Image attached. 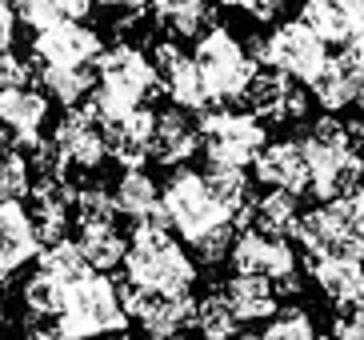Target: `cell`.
Listing matches in <instances>:
<instances>
[{
    "label": "cell",
    "instance_id": "1",
    "mask_svg": "<svg viewBox=\"0 0 364 340\" xmlns=\"http://www.w3.org/2000/svg\"><path fill=\"white\" fill-rule=\"evenodd\" d=\"M120 268H124V285L149 288V292H161V297L193 292L196 277H200V265L193 260V253L176 245V236L168 228H156V224L132 228Z\"/></svg>",
    "mask_w": 364,
    "mask_h": 340
},
{
    "label": "cell",
    "instance_id": "2",
    "mask_svg": "<svg viewBox=\"0 0 364 340\" xmlns=\"http://www.w3.org/2000/svg\"><path fill=\"white\" fill-rule=\"evenodd\" d=\"M92 73H97V85H92L85 105L92 108V117L100 124L124 117V112H132L140 105H149L152 92L161 88V76H156L152 56H144L132 44H112V48H105L97 56V64H92Z\"/></svg>",
    "mask_w": 364,
    "mask_h": 340
},
{
    "label": "cell",
    "instance_id": "3",
    "mask_svg": "<svg viewBox=\"0 0 364 340\" xmlns=\"http://www.w3.org/2000/svg\"><path fill=\"white\" fill-rule=\"evenodd\" d=\"M129 312L120 300L117 280L88 272L85 280L68 285L65 292V309L53 317V332L60 340H97V336H120L129 332Z\"/></svg>",
    "mask_w": 364,
    "mask_h": 340
},
{
    "label": "cell",
    "instance_id": "4",
    "mask_svg": "<svg viewBox=\"0 0 364 340\" xmlns=\"http://www.w3.org/2000/svg\"><path fill=\"white\" fill-rule=\"evenodd\" d=\"M196 132H200V152L208 160V169H248L268 140L264 120L252 108H228V105L200 108Z\"/></svg>",
    "mask_w": 364,
    "mask_h": 340
},
{
    "label": "cell",
    "instance_id": "5",
    "mask_svg": "<svg viewBox=\"0 0 364 340\" xmlns=\"http://www.w3.org/2000/svg\"><path fill=\"white\" fill-rule=\"evenodd\" d=\"M161 204H164V213H168L172 233H181L184 245H193L196 236L213 233V228L232 224V208H225V204L216 201L213 192H208L204 172L188 169V164H172L168 169V176L161 184Z\"/></svg>",
    "mask_w": 364,
    "mask_h": 340
},
{
    "label": "cell",
    "instance_id": "6",
    "mask_svg": "<svg viewBox=\"0 0 364 340\" xmlns=\"http://www.w3.org/2000/svg\"><path fill=\"white\" fill-rule=\"evenodd\" d=\"M193 60L204 76V88H208V100L213 105H236V100H245L248 80L260 68L257 56L245 53V44L236 41L228 28H220V24H208L196 36Z\"/></svg>",
    "mask_w": 364,
    "mask_h": 340
},
{
    "label": "cell",
    "instance_id": "7",
    "mask_svg": "<svg viewBox=\"0 0 364 340\" xmlns=\"http://www.w3.org/2000/svg\"><path fill=\"white\" fill-rule=\"evenodd\" d=\"M292 236L309 256H356V260L364 256V216L353 196L321 201V208L296 221Z\"/></svg>",
    "mask_w": 364,
    "mask_h": 340
},
{
    "label": "cell",
    "instance_id": "8",
    "mask_svg": "<svg viewBox=\"0 0 364 340\" xmlns=\"http://www.w3.org/2000/svg\"><path fill=\"white\" fill-rule=\"evenodd\" d=\"M252 56L264 68H277V73L292 76L300 85H309L312 76L324 68V60H328V44L304 21H284L268 32L264 41L252 44Z\"/></svg>",
    "mask_w": 364,
    "mask_h": 340
},
{
    "label": "cell",
    "instance_id": "9",
    "mask_svg": "<svg viewBox=\"0 0 364 340\" xmlns=\"http://www.w3.org/2000/svg\"><path fill=\"white\" fill-rule=\"evenodd\" d=\"M300 152H304V164H309V192L316 201L356 192V184L364 176V156L356 152V144H328V140L304 132Z\"/></svg>",
    "mask_w": 364,
    "mask_h": 340
},
{
    "label": "cell",
    "instance_id": "10",
    "mask_svg": "<svg viewBox=\"0 0 364 340\" xmlns=\"http://www.w3.org/2000/svg\"><path fill=\"white\" fill-rule=\"evenodd\" d=\"M120 300H124L129 320H136L149 340H176L184 329H193V309H196L193 292L161 297V292H149V288L120 285Z\"/></svg>",
    "mask_w": 364,
    "mask_h": 340
},
{
    "label": "cell",
    "instance_id": "11",
    "mask_svg": "<svg viewBox=\"0 0 364 340\" xmlns=\"http://www.w3.org/2000/svg\"><path fill=\"white\" fill-rule=\"evenodd\" d=\"M53 144L60 152L68 172H97L108 160V144H105V128L92 117V108L73 105L65 117L53 128Z\"/></svg>",
    "mask_w": 364,
    "mask_h": 340
},
{
    "label": "cell",
    "instance_id": "12",
    "mask_svg": "<svg viewBox=\"0 0 364 340\" xmlns=\"http://www.w3.org/2000/svg\"><path fill=\"white\" fill-rule=\"evenodd\" d=\"M245 105L257 112L260 120H277V124H292V120L309 117V92L300 88V80L277 73V68H257L245 88Z\"/></svg>",
    "mask_w": 364,
    "mask_h": 340
},
{
    "label": "cell",
    "instance_id": "13",
    "mask_svg": "<svg viewBox=\"0 0 364 340\" xmlns=\"http://www.w3.org/2000/svg\"><path fill=\"white\" fill-rule=\"evenodd\" d=\"M100 53H105V41L85 21H60L33 36L36 64H97Z\"/></svg>",
    "mask_w": 364,
    "mask_h": 340
},
{
    "label": "cell",
    "instance_id": "14",
    "mask_svg": "<svg viewBox=\"0 0 364 340\" xmlns=\"http://www.w3.org/2000/svg\"><path fill=\"white\" fill-rule=\"evenodd\" d=\"M152 64H156V76H161L164 96H168L176 108H184V112H200V108L213 105L196 60L193 56H184L172 41H161L156 48H152Z\"/></svg>",
    "mask_w": 364,
    "mask_h": 340
},
{
    "label": "cell",
    "instance_id": "15",
    "mask_svg": "<svg viewBox=\"0 0 364 340\" xmlns=\"http://www.w3.org/2000/svg\"><path fill=\"white\" fill-rule=\"evenodd\" d=\"M228 260H232L236 272H260L268 280L296 272V248L289 245V236H268L257 228H245L236 236L232 248H228Z\"/></svg>",
    "mask_w": 364,
    "mask_h": 340
},
{
    "label": "cell",
    "instance_id": "16",
    "mask_svg": "<svg viewBox=\"0 0 364 340\" xmlns=\"http://www.w3.org/2000/svg\"><path fill=\"white\" fill-rule=\"evenodd\" d=\"M48 120V96L33 85H9L0 88V128L9 132L12 149H33Z\"/></svg>",
    "mask_w": 364,
    "mask_h": 340
},
{
    "label": "cell",
    "instance_id": "17",
    "mask_svg": "<svg viewBox=\"0 0 364 340\" xmlns=\"http://www.w3.org/2000/svg\"><path fill=\"white\" fill-rule=\"evenodd\" d=\"M41 253V233H36L33 208L24 201H0V272L12 280V272L33 265Z\"/></svg>",
    "mask_w": 364,
    "mask_h": 340
},
{
    "label": "cell",
    "instance_id": "18",
    "mask_svg": "<svg viewBox=\"0 0 364 340\" xmlns=\"http://www.w3.org/2000/svg\"><path fill=\"white\" fill-rule=\"evenodd\" d=\"M152 124H156V112L149 105L132 108L117 120H105V144L108 156L117 160L120 169H136V164H149V140H152Z\"/></svg>",
    "mask_w": 364,
    "mask_h": 340
},
{
    "label": "cell",
    "instance_id": "19",
    "mask_svg": "<svg viewBox=\"0 0 364 340\" xmlns=\"http://www.w3.org/2000/svg\"><path fill=\"white\" fill-rule=\"evenodd\" d=\"M200 152V132H196V120L184 117V108H164L156 112V124H152V140H149V160L172 169V164H188V160Z\"/></svg>",
    "mask_w": 364,
    "mask_h": 340
},
{
    "label": "cell",
    "instance_id": "20",
    "mask_svg": "<svg viewBox=\"0 0 364 340\" xmlns=\"http://www.w3.org/2000/svg\"><path fill=\"white\" fill-rule=\"evenodd\" d=\"M252 176H257L264 188H289V192H309V164H304V152H300V140H277L252 156Z\"/></svg>",
    "mask_w": 364,
    "mask_h": 340
},
{
    "label": "cell",
    "instance_id": "21",
    "mask_svg": "<svg viewBox=\"0 0 364 340\" xmlns=\"http://www.w3.org/2000/svg\"><path fill=\"white\" fill-rule=\"evenodd\" d=\"M312 100L324 108V112H348V108H364V85L360 76L353 73V64L336 56V60H324V68L309 80Z\"/></svg>",
    "mask_w": 364,
    "mask_h": 340
},
{
    "label": "cell",
    "instance_id": "22",
    "mask_svg": "<svg viewBox=\"0 0 364 340\" xmlns=\"http://www.w3.org/2000/svg\"><path fill=\"white\" fill-rule=\"evenodd\" d=\"M360 260L356 256H312V280L332 304H360V285H364Z\"/></svg>",
    "mask_w": 364,
    "mask_h": 340
},
{
    "label": "cell",
    "instance_id": "23",
    "mask_svg": "<svg viewBox=\"0 0 364 340\" xmlns=\"http://www.w3.org/2000/svg\"><path fill=\"white\" fill-rule=\"evenodd\" d=\"M220 292H225L228 309L236 312V320H245V324L248 320H268L277 312V288L260 272H236Z\"/></svg>",
    "mask_w": 364,
    "mask_h": 340
},
{
    "label": "cell",
    "instance_id": "24",
    "mask_svg": "<svg viewBox=\"0 0 364 340\" xmlns=\"http://www.w3.org/2000/svg\"><path fill=\"white\" fill-rule=\"evenodd\" d=\"M356 4L360 0H304L300 21L309 24L324 44H348L356 28Z\"/></svg>",
    "mask_w": 364,
    "mask_h": 340
},
{
    "label": "cell",
    "instance_id": "25",
    "mask_svg": "<svg viewBox=\"0 0 364 340\" xmlns=\"http://www.w3.org/2000/svg\"><path fill=\"white\" fill-rule=\"evenodd\" d=\"M296 221H300V201H296V192H289V188H268L248 208V228L268 233V236H292Z\"/></svg>",
    "mask_w": 364,
    "mask_h": 340
},
{
    "label": "cell",
    "instance_id": "26",
    "mask_svg": "<svg viewBox=\"0 0 364 340\" xmlns=\"http://www.w3.org/2000/svg\"><path fill=\"white\" fill-rule=\"evenodd\" d=\"M41 92L53 96L56 105H80L88 100L92 85H97V73H92V64H41Z\"/></svg>",
    "mask_w": 364,
    "mask_h": 340
},
{
    "label": "cell",
    "instance_id": "27",
    "mask_svg": "<svg viewBox=\"0 0 364 340\" xmlns=\"http://www.w3.org/2000/svg\"><path fill=\"white\" fill-rule=\"evenodd\" d=\"M76 248H80V256L88 260V268H97V272H112V268L124 260L129 240L117 233V224H80V233H76Z\"/></svg>",
    "mask_w": 364,
    "mask_h": 340
},
{
    "label": "cell",
    "instance_id": "28",
    "mask_svg": "<svg viewBox=\"0 0 364 340\" xmlns=\"http://www.w3.org/2000/svg\"><path fill=\"white\" fill-rule=\"evenodd\" d=\"M112 201H117L120 216H129V221L136 224V221L149 216L152 204L161 201V184L152 181V172L144 169V164H136V169H124V176H120L117 188H112Z\"/></svg>",
    "mask_w": 364,
    "mask_h": 340
},
{
    "label": "cell",
    "instance_id": "29",
    "mask_svg": "<svg viewBox=\"0 0 364 340\" xmlns=\"http://www.w3.org/2000/svg\"><path fill=\"white\" fill-rule=\"evenodd\" d=\"M152 12H156L161 28L168 36H181V41H193L213 24L208 0H164V4H152Z\"/></svg>",
    "mask_w": 364,
    "mask_h": 340
},
{
    "label": "cell",
    "instance_id": "30",
    "mask_svg": "<svg viewBox=\"0 0 364 340\" xmlns=\"http://www.w3.org/2000/svg\"><path fill=\"white\" fill-rule=\"evenodd\" d=\"M36 268L48 272L56 285H65V288L76 285V280H85L88 272H97V268H88V260L80 256L76 240H68V236H60V240H53V245H41V253H36Z\"/></svg>",
    "mask_w": 364,
    "mask_h": 340
},
{
    "label": "cell",
    "instance_id": "31",
    "mask_svg": "<svg viewBox=\"0 0 364 340\" xmlns=\"http://www.w3.org/2000/svg\"><path fill=\"white\" fill-rule=\"evenodd\" d=\"M193 329L200 332V340H236V332H240V320H236L232 309H228L225 292H208L204 300H196Z\"/></svg>",
    "mask_w": 364,
    "mask_h": 340
},
{
    "label": "cell",
    "instance_id": "32",
    "mask_svg": "<svg viewBox=\"0 0 364 340\" xmlns=\"http://www.w3.org/2000/svg\"><path fill=\"white\" fill-rule=\"evenodd\" d=\"M65 292H68L65 285H56L48 272L36 268L21 288V300H24V309H28V320H53L56 312L65 309Z\"/></svg>",
    "mask_w": 364,
    "mask_h": 340
},
{
    "label": "cell",
    "instance_id": "33",
    "mask_svg": "<svg viewBox=\"0 0 364 340\" xmlns=\"http://www.w3.org/2000/svg\"><path fill=\"white\" fill-rule=\"evenodd\" d=\"M117 201L112 192L100 188V184H88V188H73V221L80 224H117Z\"/></svg>",
    "mask_w": 364,
    "mask_h": 340
},
{
    "label": "cell",
    "instance_id": "34",
    "mask_svg": "<svg viewBox=\"0 0 364 340\" xmlns=\"http://www.w3.org/2000/svg\"><path fill=\"white\" fill-rule=\"evenodd\" d=\"M33 164H28V152L12 149L0 152V201H28L33 196Z\"/></svg>",
    "mask_w": 364,
    "mask_h": 340
},
{
    "label": "cell",
    "instance_id": "35",
    "mask_svg": "<svg viewBox=\"0 0 364 340\" xmlns=\"http://www.w3.org/2000/svg\"><path fill=\"white\" fill-rule=\"evenodd\" d=\"M260 340H316V324H312V317L304 309H296V304H292V309H277L268 317Z\"/></svg>",
    "mask_w": 364,
    "mask_h": 340
},
{
    "label": "cell",
    "instance_id": "36",
    "mask_svg": "<svg viewBox=\"0 0 364 340\" xmlns=\"http://www.w3.org/2000/svg\"><path fill=\"white\" fill-rule=\"evenodd\" d=\"M232 240H236V228L232 224H225V228H213V233H204V236H196L193 245V260L196 265H225L228 260V248H232Z\"/></svg>",
    "mask_w": 364,
    "mask_h": 340
},
{
    "label": "cell",
    "instance_id": "37",
    "mask_svg": "<svg viewBox=\"0 0 364 340\" xmlns=\"http://www.w3.org/2000/svg\"><path fill=\"white\" fill-rule=\"evenodd\" d=\"M12 12H16V21L28 24L33 32L60 24V12H56L53 0H12Z\"/></svg>",
    "mask_w": 364,
    "mask_h": 340
},
{
    "label": "cell",
    "instance_id": "38",
    "mask_svg": "<svg viewBox=\"0 0 364 340\" xmlns=\"http://www.w3.org/2000/svg\"><path fill=\"white\" fill-rule=\"evenodd\" d=\"M33 60H24L16 53H0V88L9 85H33Z\"/></svg>",
    "mask_w": 364,
    "mask_h": 340
},
{
    "label": "cell",
    "instance_id": "39",
    "mask_svg": "<svg viewBox=\"0 0 364 340\" xmlns=\"http://www.w3.org/2000/svg\"><path fill=\"white\" fill-rule=\"evenodd\" d=\"M332 340H364V304H353L344 317L332 320Z\"/></svg>",
    "mask_w": 364,
    "mask_h": 340
},
{
    "label": "cell",
    "instance_id": "40",
    "mask_svg": "<svg viewBox=\"0 0 364 340\" xmlns=\"http://www.w3.org/2000/svg\"><path fill=\"white\" fill-rule=\"evenodd\" d=\"M216 4L240 9V12H248V16H257V21H277L280 9H284V0H216Z\"/></svg>",
    "mask_w": 364,
    "mask_h": 340
},
{
    "label": "cell",
    "instance_id": "41",
    "mask_svg": "<svg viewBox=\"0 0 364 340\" xmlns=\"http://www.w3.org/2000/svg\"><path fill=\"white\" fill-rule=\"evenodd\" d=\"M16 44V12H12V0H0V53H12Z\"/></svg>",
    "mask_w": 364,
    "mask_h": 340
},
{
    "label": "cell",
    "instance_id": "42",
    "mask_svg": "<svg viewBox=\"0 0 364 340\" xmlns=\"http://www.w3.org/2000/svg\"><path fill=\"white\" fill-rule=\"evenodd\" d=\"M60 21H88V12L97 9V0H53Z\"/></svg>",
    "mask_w": 364,
    "mask_h": 340
},
{
    "label": "cell",
    "instance_id": "43",
    "mask_svg": "<svg viewBox=\"0 0 364 340\" xmlns=\"http://www.w3.org/2000/svg\"><path fill=\"white\" fill-rule=\"evenodd\" d=\"M100 9H112V12H132V16H136L140 9H144V4H149V0H97Z\"/></svg>",
    "mask_w": 364,
    "mask_h": 340
},
{
    "label": "cell",
    "instance_id": "44",
    "mask_svg": "<svg viewBox=\"0 0 364 340\" xmlns=\"http://www.w3.org/2000/svg\"><path fill=\"white\" fill-rule=\"evenodd\" d=\"M24 340H60V336H56L53 329H33V332H28Z\"/></svg>",
    "mask_w": 364,
    "mask_h": 340
},
{
    "label": "cell",
    "instance_id": "45",
    "mask_svg": "<svg viewBox=\"0 0 364 340\" xmlns=\"http://www.w3.org/2000/svg\"><path fill=\"white\" fill-rule=\"evenodd\" d=\"M353 201H356V208H360V216H364V176H360V184H356V192H353Z\"/></svg>",
    "mask_w": 364,
    "mask_h": 340
},
{
    "label": "cell",
    "instance_id": "46",
    "mask_svg": "<svg viewBox=\"0 0 364 340\" xmlns=\"http://www.w3.org/2000/svg\"><path fill=\"white\" fill-rule=\"evenodd\" d=\"M9 149V132H4V128H0V152Z\"/></svg>",
    "mask_w": 364,
    "mask_h": 340
},
{
    "label": "cell",
    "instance_id": "47",
    "mask_svg": "<svg viewBox=\"0 0 364 340\" xmlns=\"http://www.w3.org/2000/svg\"><path fill=\"white\" fill-rule=\"evenodd\" d=\"M360 268H364V260H360ZM360 304H364V285H360Z\"/></svg>",
    "mask_w": 364,
    "mask_h": 340
},
{
    "label": "cell",
    "instance_id": "48",
    "mask_svg": "<svg viewBox=\"0 0 364 340\" xmlns=\"http://www.w3.org/2000/svg\"><path fill=\"white\" fill-rule=\"evenodd\" d=\"M0 320H4V304H0Z\"/></svg>",
    "mask_w": 364,
    "mask_h": 340
},
{
    "label": "cell",
    "instance_id": "49",
    "mask_svg": "<svg viewBox=\"0 0 364 340\" xmlns=\"http://www.w3.org/2000/svg\"><path fill=\"white\" fill-rule=\"evenodd\" d=\"M149 4H164V0H149Z\"/></svg>",
    "mask_w": 364,
    "mask_h": 340
},
{
    "label": "cell",
    "instance_id": "50",
    "mask_svg": "<svg viewBox=\"0 0 364 340\" xmlns=\"http://www.w3.org/2000/svg\"><path fill=\"white\" fill-rule=\"evenodd\" d=\"M0 340H4V336H0Z\"/></svg>",
    "mask_w": 364,
    "mask_h": 340
}]
</instances>
